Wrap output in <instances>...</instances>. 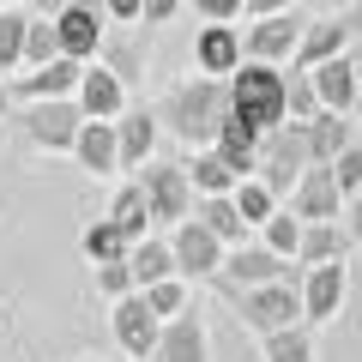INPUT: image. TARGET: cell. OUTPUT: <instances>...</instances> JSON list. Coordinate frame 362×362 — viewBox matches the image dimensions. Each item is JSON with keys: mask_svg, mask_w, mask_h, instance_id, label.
Segmentation results:
<instances>
[{"mask_svg": "<svg viewBox=\"0 0 362 362\" xmlns=\"http://www.w3.org/2000/svg\"><path fill=\"white\" fill-rule=\"evenodd\" d=\"M163 121H169L187 145H211V139H218V127L230 121V78L194 73V78H187V85L163 103Z\"/></svg>", "mask_w": 362, "mask_h": 362, "instance_id": "cell-1", "label": "cell"}, {"mask_svg": "<svg viewBox=\"0 0 362 362\" xmlns=\"http://www.w3.org/2000/svg\"><path fill=\"white\" fill-rule=\"evenodd\" d=\"M230 115H242L254 133H272L284 121V73L272 61H242L230 73Z\"/></svg>", "mask_w": 362, "mask_h": 362, "instance_id": "cell-2", "label": "cell"}, {"mask_svg": "<svg viewBox=\"0 0 362 362\" xmlns=\"http://www.w3.org/2000/svg\"><path fill=\"white\" fill-rule=\"evenodd\" d=\"M242 320L254 326V332H284V326H302V284L272 278V284L242 290Z\"/></svg>", "mask_w": 362, "mask_h": 362, "instance_id": "cell-3", "label": "cell"}, {"mask_svg": "<svg viewBox=\"0 0 362 362\" xmlns=\"http://www.w3.org/2000/svg\"><path fill=\"white\" fill-rule=\"evenodd\" d=\"M139 187H145V199H151V223H181L194 211V181H187L181 163H145Z\"/></svg>", "mask_w": 362, "mask_h": 362, "instance_id": "cell-4", "label": "cell"}, {"mask_svg": "<svg viewBox=\"0 0 362 362\" xmlns=\"http://www.w3.org/2000/svg\"><path fill=\"white\" fill-rule=\"evenodd\" d=\"M78 127H85V109H78L73 97H42V103L25 109V133L42 151H73Z\"/></svg>", "mask_w": 362, "mask_h": 362, "instance_id": "cell-5", "label": "cell"}, {"mask_svg": "<svg viewBox=\"0 0 362 362\" xmlns=\"http://www.w3.org/2000/svg\"><path fill=\"white\" fill-rule=\"evenodd\" d=\"M54 30H61V54L97 61L103 54V0H73L66 13H54Z\"/></svg>", "mask_w": 362, "mask_h": 362, "instance_id": "cell-6", "label": "cell"}, {"mask_svg": "<svg viewBox=\"0 0 362 362\" xmlns=\"http://www.w3.org/2000/svg\"><path fill=\"white\" fill-rule=\"evenodd\" d=\"M169 254H175V272H181V278H211V272L223 266V242H218L199 218H181V223H175Z\"/></svg>", "mask_w": 362, "mask_h": 362, "instance_id": "cell-7", "label": "cell"}, {"mask_svg": "<svg viewBox=\"0 0 362 362\" xmlns=\"http://www.w3.org/2000/svg\"><path fill=\"white\" fill-rule=\"evenodd\" d=\"M157 332H163V320L151 314V302H145V290H127V296H115V338L127 356H151L157 350Z\"/></svg>", "mask_w": 362, "mask_h": 362, "instance_id": "cell-8", "label": "cell"}, {"mask_svg": "<svg viewBox=\"0 0 362 362\" xmlns=\"http://www.w3.org/2000/svg\"><path fill=\"white\" fill-rule=\"evenodd\" d=\"M302 30H308V18H302L296 6L254 18V30H247V61H290L296 42H302Z\"/></svg>", "mask_w": 362, "mask_h": 362, "instance_id": "cell-9", "label": "cell"}, {"mask_svg": "<svg viewBox=\"0 0 362 362\" xmlns=\"http://www.w3.org/2000/svg\"><path fill=\"white\" fill-rule=\"evenodd\" d=\"M290 211H296L302 223H326L344 211V194H338V181H332V163H308L296 181V194H290Z\"/></svg>", "mask_w": 362, "mask_h": 362, "instance_id": "cell-10", "label": "cell"}, {"mask_svg": "<svg viewBox=\"0 0 362 362\" xmlns=\"http://www.w3.org/2000/svg\"><path fill=\"white\" fill-rule=\"evenodd\" d=\"M73 103L85 109V121H115L121 109H127V85H121L103 61H85V78H78Z\"/></svg>", "mask_w": 362, "mask_h": 362, "instance_id": "cell-11", "label": "cell"}, {"mask_svg": "<svg viewBox=\"0 0 362 362\" xmlns=\"http://www.w3.org/2000/svg\"><path fill=\"white\" fill-rule=\"evenodd\" d=\"M344 259H320V266H308V278H302V320H332L338 308H344Z\"/></svg>", "mask_w": 362, "mask_h": 362, "instance_id": "cell-12", "label": "cell"}, {"mask_svg": "<svg viewBox=\"0 0 362 362\" xmlns=\"http://www.w3.org/2000/svg\"><path fill=\"white\" fill-rule=\"evenodd\" d=\"M211 356V344H206V326H199V314H169L163 320V332H157V350H151V362H206Z\"/></svg>", "mask_w": 362, "mask_h": 362, "instance_id": "cell-13", "label": "cell"}, {"mask_svg": "<svg viewBox=\"0 0 362 362\" xmlns=\"http://www.w3.org/2000/svg\"><path fill=\"white\" fill-rule=\"evenodd\" d=\"M223 278H230V284L235 290H254V284H272V278H284V272H290V259L284 254H272V247L266 242H259V247H235V254H223Z\"/></svg>", "mask_w": 362, "mask_h": 362, "instance_id": "cell-14", "label": "cell"}, {"mask_svg": "<svg viewBox=\"0 0 362 362\" xmlns=\"http://www.w3.org/2000/svg\"><path fill=\"white\" fill-rule=\"evenodd\" d=\"M308 78H314V97H320V109H338V115H350V109H356L362 85H356V66H350V54H332V61L308 66Z\"/></svg>", "mask_w": 362, "mask_h": 362, "instance_id": "cell-15", "label": "cell"}, {"mask_svg": "<svg viewBox=\"0 0 362 362\" xmlns=\"http://www.w3.org/2000/svg\"><path fill=\"white\" fill-rule=\"evenodd\" d=\"M73 157L90 169V175H115L121 169V145H115V121H85L73 139Z\"/></svg>", "mask_w": 362, "mask_h": 362, "instance_id": "cell-16", "label": "cell"}, {"mask_svg": "<svg viewBox=\"0 0 362 362\" xmlns=\"http://www.w3.org/2000/svg\"><path fill=\"white\" fill-rule=\"evenodd\" d=\"M344 42H350V30L338 25V18H314V25L302 30L296 54H290V73H308V66H320V61H332V54H344Z\"/></svg>", "mask_w": 362, "mask_h": 362, "instance_id": "cell-17", "label": "cell"}, {"mask_svg": "<svg viewBox=\"0 0 362 362\" xmlns=\"http://www.w3.org/2000/svg\"><path fill=\"white\" fill-rule=\"evenodd\" d=\"M78 78H85V61H73V54H54L49 66H37V73L18 78V90H25L30 103H42V97H73Z\"/></svg>", "mask_w": 362, "mask_h": 362, "instance_id": "cell-18", "label": "cell"}, {"mask_svg": "<svg viewBox=\"0 0 362 362\" xmlns=\"http://www.w3.org/2000/svg\"><path fill=\"white\" fill-rule=\"evenodd\" d=\"M194 61H199V73H211V78L235 73V66H242V37H235V25H206L199 42H194Z\"/></svg>", "mask_w": 362, "mask_h": 362, "instance_id": "cell-19", "label": "cell"}, {"mask_svg": "<svg viewBox=\"0 0 362 362\" xmlns=\"http://www.w3.org/2000/svg\"><path fill=\"white\" fill-rule=\"evenodd\" d=\"M115 145H121V169H139L157 145V115L151 109H121L115 115Z\"/></svg>", "mask_w": 362, "mask_h": 362, "instance_id": "cell-20", "label": "cell"}, {"mask_svg": "<svg viewBox=\"0 0 362 362\" xmlns=\"http://www.w3.org/2000/svg\"><path fill=\"white\" fill-rule=\"evenodd\" d=\"M187 181H194V194H235L242 169H235L230 157L218 151V145H199V151H194V163H187Z\"/></svg>", "mask_w": 362, "mask_h": 362, "instance_id": "cell-21", "label": "cell"}, {"mask_svg": "<svg viewBox=\"0 0 362 362\" xmlns=\"http://www.w3.org/2000/svg\"><path fill=\"white\" fill-rule=\"evenodd\" d=\"M194 218L206 223V230L218 235L223 247H242V242H247V218L235 211V199H230V194H206V206H199Z\"/></svg>", "mask_w": 362, "mask_h": 362, "instance_id": "cell-22", "label": "cell"}, {"mask_svg": "<svg viewBox=\"0 0 362 362\" xmlns=\"http://www.w3.org/2000/svg\"><path fill=\"white\" fill-rule=\"evenodd\" d=\"M344 242H350V230H344L338 218H326V223H302V247H296V259H302V266L344 259Z\"/></svg>", "mask_w": 362, "mask_h": 362, "instance_id": "cell-23", "label": "cell"}, {"mask_svg": "<svg viewBox=\"0 0 362 362\" xmlns=\"http://www.w3.org/2000/svg\"><path fill=\"white\" fill-rule=\"evenodd\" d=\"M344 145H356V139H350V121L338 115V109H320V115L308 121V157H314V163H332Z\"/></svg>", "mask_w": 362, "mask_h": 362, "instance_id": "cell-24", "label": "cell"}, {"mask_svg": "<svg viewBox=\"0 0 362 362\" xmlns=\"http://www.w3.org/2000/svg\"><path fill=\"white\" fill-rule=\"evenodd\" d=\"M127 272H133V284H157V278H175V254H169V242H133L127 247Z\"/></svg>", "mask_w": 362, "mask_h": 362, "instance_id": "cell-25", "label": "cell"}, {"mask_svg": "<svg viewBox=\"0 0 362 362\" xmlns=\"http://www.w3.org/2000/svg\"><path fill=\"white\" fill-rule=\"evenodd\" d=\"M211 145H218V151L230 157V163L242 169V175H254V163H259V133L247 127L242 115H230V121H223V127H218V139H211Z\"/></svg>", "mask_w": 362, "mask_h": 362, "instance_id": "cell-26", "label": "cell"}, {"mask_svg": "<svg viewBox=\"0 0 362 362\" xmlns=\"http://www.w3.org/2000/svg\"><path fill=\"white\" fill-rule=\"evenodd\" d=\"M109 218L121 223V235H127V242H145V230H151V199H145V187H139V181L115 194V206H109Z\"/></svg>", "mask_w": 362, "mask_h": 362, "instance_id": "cell-27", "label": "cell"}, {"mask_svg": "<svg viewBox=\"0 0 362 362\" xmlns=\"http://www.w3.org/2000/svg\"><path fill=\"white\" fill-rule=\"evenodd\" d=\"M127 235H121V223L115 218H97V223H90V230H85V259H90V266H103V259H127Z\"/></svg>", "mask_w": 362, "mask_h": 362, "instance_id": "cell-28", "label": "cell"}, {"mask_svg": "<svg viewBox=\"0 0 362 362\" xmlns=\"http://www.w3.org/2000/svg\"><path fill=\"white\" fill-rule=\"evenodd\" d=\"M235 211H242V218L247 223H266L272 218V211H278V194H272V187H266V181H259V175H242V181H235Z\"/></svg>", "mask_w": 362, "mask_h": 362, "instance_id": "cell-29", "label": "cell"}, {"mask_svg": "<svg viewBox=\"0 0 362 362\" xmlns=\"http://www.w3.org/2000/svg\"><path fill=\"white\" fill-rule=\"evenodd\" d=\"M25 25H30V13H13V6H0V73L25 66Z\"/></svg>", "mask_w": 362, "mask_h": 362, "instance_id": "cell-30", "label": "cell"}, {"mask_svg": "<svg viewBox=\"0 0 362 362\" xmlns=\"http://www.w3.org/2000/svg\"><path fill=\"white\" fill-rule=\"evenodd\" d=\"M266 362H314V338H308V326L266 332Z\"/></svg>", "mask_w": 362, "mask_h": 362, "instance_id": "cell-31", "label": "cell"}, {"mask_svg": "<svg viewBox=\"0 0 362 362\" xmlns=\"http://www.w3.org/2000/svg\"><path fill=\"white\" fill-rule=\"evenodd\" d=\"M54 54H61V30H54V18H30V25H25V66H49Z\"/></svg>", "mask_w": 362, "mask_h": 362, "instance_id": "cell-32", "label": "cell"}, {"mask_svg": "<svg viewBox=\"0 0 362 362\" xmlns=\"http://www.w3.org/2000/svg\"><path fill=\"white\" fill-rule=\"evenodd\" d=\"M259 230H266V247H272V254L296 259V247H302V218H296V211H272Z\"/></svg>", "mask_w": 362, "mask_h": 362, "instance_id": "cell-33", "label": "cell"}, {"mask_svg": "<svg viewBox=\"0 0 362 362\" xmlns=\"http://www.w3.org/2000/svg\"><path fill=\"white\" fill-rule=\"evenodd\" d=\"M314 115H320L314 78H308V73H290V78H284V121H314Z\"/></svg>", "mask_w": 362, "mask_h": 362, "instance_id": "cell-34", "label": "cell"}, {"mask_svg": "<svg viewBox=\"0 0 362 362\" xmlns=\"http://www.w3.org/2000/svg\"><path fill=\"white\" fill-rule=\"evenodd\" d=\"M145 302H151L157 320L181 314V308H187V284H181V272H175V278H157V284H145Z\"/></svg>", "mask_w": 362, "mask_h": 362, "instance_id": "cell-35", "label": "cell"}, {"mask_svg": "<svg viewBox=\"0 0 362 362\" xmlns=\"http://www.w3.org/2000/svg\"><path fill=\"white\" fill-rule=\"evenodd\" d=\"M332 181H338V194H344V199L362 187V145H344V151L332 157Z\"/></svg>", "mask_w": 362, "mask_h": 362, "instance_id": "cell-36", "label": "cell"}, {"mask_svg": "<svg viewBox=\"0 0 362 362\" xmlns=\"http://www.w3.org/2000/svg\"><path fill=\"white\" fill-rule=\"evenodd\" d=\"M97 290H103L109 302L127 296V290H139V284H133V272H127V259H103V266H97Z\"/></svg>", "mask_w": 362, "mask_h": 362, "instance_id": "cell-37", "label": "cell"}, {"mask_svg": "<svg viewBox=\"0 0 362 362\" xmlns=\"http://www.w3.org/2000/svg\"><path fill=\"white\" fill-rule=\"evenodd\" d=\"M194 6H199V13H206V18H211V25H230V18H235V13H242L247 0H194Z\"/></svg>", "mask_w": 362, "mask_h": 362, "instance_id": "cell-38", "label": "cell"}, {"mask_svg": "<svg viewBox=\"0 0 362 362\" xmlns=\"http://www.w3.org/2000/svg\"><path fill=\"white\" fill-rule=\"evenodd\" d=\"M175 13H181V0H145V13H139V18H145V25H169Z\"/></svg>", "mask_w": 362, "mask_h": 362, "instance_id": "cell-39", "label": "cell"}, {"mask_svg": "<svg viewBox=\"0 0 362 362\" xmlns=\"http://www.w3.org/2000/svg\"><path fill=\"white\" fill-rule=\"evenodd\" d=\"M344 230H350V242H362V187L344 199Z\"/></svg>", "mask_w": 362, "mask_h": 362, "instance_id": "cell-40", "label": "cell"}, {"mask_svg": "<svg viewBox=\"0 0 362 362\" xmlns=\"http://www.w3.org/2000/svg\"><path fill=\"white\" fill-rule=\"evenodd\" d=\"M103 13H109V18H121V25H133V18L145 13V0H103Z\"/></svg>", "mask_w": 362, "mask_h": 362, "instance_id": "cell-41", "label": "cell"}, {"mask_svg": "<svg viewBox=\"0 0 362 362\" xmlns=\"http://www.w3.org/2000/svg\"><path fill=\"white\" fill-rule=\"evenodd\" d=\"M338 25L350 30V42H362V0H356V6H350V13H338Z\"/></svg>", "mask_w": 362, "mask_h": 362, "instance_id": "cell-42", "label": "cell"}, {"mask_svg": "<svg viewBox=\"0 0 362 362\" xmlns=\"http://www.w3.org/2000/svg\"><path fill=\"white\" fill-rule=\"evenodd\" d=\"M247 13L266 18V13H290V0H247Z\"/></svg>", "mask_w": 362, "mask_h": 362, "instance_id": "cell-43", "label": "cell"}, {"mask_svg": "<svg viewBox=\"0 0 362 362\" xmlns=\"http://www.w3.org/2000/svg\"><path fill=\"white\" fill-rule=\"evenodd\" d=\"M30 6H37V18H54V13H66L73 0H30Z\"/></svg>", "mask_w": 362, "mask_h": 362, "instance_id": "cell-44", "label": "cell"}, {"mask_svg": "<svg viewBox=\"0 0 362 362\" xmlns=\"http://www.w3.org/2000/svg\"><path fill=\"white\" fill-rule=\"evenodd\" d=\"M6 103H13V85H6V78H0V115H6Z\"/></svg>", "mask_w": 362, "mask_h": 362, "instance_id": "cell-45", "label": "cell"}, {"mask_svg": "<svg viewBox=\"0 0 362 362\" xmlns=\"http://www.w3.org/2000/svg\"><path fill=\"white\" fill-rule=\"evenodd\" d=\"M350 66H356V85H362V49H356V54H350Z\"/></svg>", "mask_w": 362, "mask_h": 362, "instance_id": "cell-46", "label": "cell"}, {"mask_svg": "<svg viewBox=\"0 0 362 362\" xmlns=\"http://www.w3.org/2000/svg\"><path fill=\"white\" fill-rule=\"evenodd\" d=\"M0 6H13V0H0Z\"/></svg>", "mask_w": 362, "mask_h": 362, "instance_id": "cell-47", "label": "cell"}]
</instances>
